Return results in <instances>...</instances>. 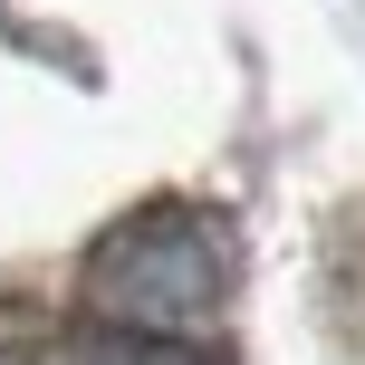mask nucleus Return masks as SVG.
<instances>
[{"label":"nucleus","instance_id":"nucleus-1","mask_svg":"<svg viewBox=\"0 0 365 365\" xmlns=\"http://www.w3.org/2000/svg\"><path fill=\"white\" fill-rule=\"evenodd\" d=\"M87 308L106 327H145V336H182L221 308V250L202 221L182 212H145L125 231L96 240L87 259Z\"/></svg>","mask_w":365,"mask_h":365},{"label":"nucleus","instance_id":"nucleus-2","mask_svg":"<svg viewBox=\"0 0 365 365\" xmlns=\"http://www.w3.org/2000/svg\"><path fill=\"white\" fill-rule=\"evenodd\" d=\"M87 365H202L192 346H173V336H145V327H115L106 346H96Z\"/></svg>","mask_w":365,"mask_h":365}]
</instances>
